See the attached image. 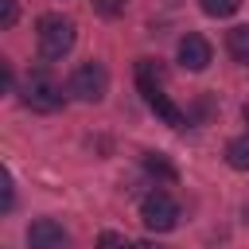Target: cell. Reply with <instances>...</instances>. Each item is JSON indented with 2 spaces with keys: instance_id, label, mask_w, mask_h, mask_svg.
Returning a JSON list of instances; mask_svg holds the SVG:
<instances>
[{
  "instance_id": "cell-1",
  "label": "cell",
  "mask_w": 249,
  "mask_h": 249,
  "mask_svg": "<svg viewBox=\"0 0 249 249\" xmlns=\"http://www.w3.org/2000/svg\"><path fill=\"white\" fill-rule=\"evenodd\" d=\"M136 78H140V93H144L148 109H152L163 124H171V128H187V113H183V109L160 89V78H152V58L136 62Z\"/></svg>"
},
{
  "instance_id": "cell-2",
  "label": "cell",
  "mask_w": 249,
  "mask_h": 249,
  "mask_svg": "<svg viewBox=\"0 0 249 249\" xmlns=\"http://www.w3.org/2000/svg\"><path fill=\"white\" fill-rule=\"evenodd\" d=\"M35 35H39V51H43V58H62V54H70V47H74V39H78V27H74L70 16L47 12V16L39 19Z\"/></svg>"
},
{
  "instance_id": "cell-3",
  "label": "cell",
  "mask_w": 249,
  "mask_h": 249,
  "mask_svg": "<svg viewBox=\"0 0 249 249\" xmlns=\"http://www.w3.org/2000/svg\"><path fill=\"white\" fill-rule=\"evenodd\" d=\"M140 222H144L152 233H167V230H175V226H179V206H175V198H171L167 191H152V195H144V202H140Z\"/></svg>"
},
{
  "instance_id": "cell-4",
  "label": "cell",
  "mask_w": 249,
  "mask_h": 249,
  "mask_svg": "<svg viewBox=\"0 0 249 249\" xmlns=\"http://www.w3.org/2000/svg\"><path fill=\"white\" fill-rule=\"evenodd\" d=\"M105 89H109V70L101 62H82L66 82V93H74L78 101H101Z\"/></svg>"
},
{
  "instance_id": "cell-5",
  "label": "cell",
  "mask_w": 249,
  "mask_h": 249,
  "mask_svg": "<svg viewBox=\"0 0 249 249\" xmlns=\"http://www.w3.org/2000/svg\"><path fill=\"white\" fill-rule=\"evenodd\" d=\"M19 93H23V105L35 109V113H54V109L62 105V86H58L51 74H31Z\"/></svg>"
},
{
  "instance_id": "cell-6",
  "label": "cell",
  "mask_w": 249,
  "mask_h": 249,
  "mask_svg": "<svg viewBox=\"0 0 249 249\" xmlns=\"http://www.w3.org/2000/svg\"><path fill=\"white\" fill-rule=\"evenodd\" d=\"M27 245L31 249H70V233L54 218H35L27 226Z\"/></svg>"
},
{
  "instance_id": "cell-7",
  "label": "cell",
  "mask_w": 249,
  "mask_h": 249,
  "mask_svg": "<svg viewBox=\"0 0 249 249\" xmlns=\"http://www.w3.org/2000/svg\"><path fill=\"white\" fill-rule=\"evenodd\" d=\"M210 58H214V51H210V43L202 35H183L179 39V62L187 70H206Z\"/></svg>"
},
{
  "instance_id": "cell-8",
  "label": "cell",
  "mask_w": 249,
  "mask_h": 249,
  "mask_svg": "<svg viewBox=\"0 0 249 249\" xmlns=\"http://www.w3.org/2000/svg\"><path fill=\"white\" fill-rule=\"evenodd\" d=\"M226 51H230L237 62H249V23L226 31Z\"/></svg>"
},
{
  "instance_id": "cell-9",
  "label": "cell",
  "mask_w": 249,
  "mask_h": 249,
  "mask_svg": "<svg viewBox=\"0 0 249 249\" xmlns=\"http://www.w3.org/2000/svg\"><path fill=\"white\" fill-rule=\"evenodd\" d=\"M226 163H230L233 171H249V132H245V136H233V140L226 144Z\"/></svg>"
},
{
  "instance_id": "cell-10",
  "label": "cell",
  "mask_w": 249,
  "mask_h": 249,
  "mask_svg": "<svg viewBox=\"0 0 249 249\" xmlns=\"http://www.w3.org/2000/svg\"><path fill=\"white\" fill-rule=\"evenodd\" d=\"M144 167H148L152 175H160V179L175 183V167L167 163V156H160V152H148V156H144Z\"/></svg>"
},
{
  "instance_id": "cell-11",
  "label": "cell",
  "mask_w": 249,
  "mask_h": 249,
  "mask_svg": "<svg viewBox=\"0 0 249 249\" xmlns=\"http://www.w3.org/2000/svg\"><path fill=\"white\" fill-rule=\"evenodd\" d=\"M198 8L206 16H214V19H226V16H233L241 8V0H198Z\"/></svg>"
},
{
  "instance_id": "cell-12",
  "label": "cell",
  "mask_w": 249,
  "mask_h": 249,
  "mask_svg": "<svg viewBox=\"0 0 249 249\" xmlns=\"http://www.w3.org/2000/svg\"><path fill=\"white\" fill-rule=\"evenodd\" d=\"M124 8H128V0H93V12H97V16H105V19L124 16Z\"/></svg>"
},
{
  "instance_id": "cell-13",
  "label": "cell",
  "mask_w": 249,
  "mask_h": 249,
  "mask_svg": "<svg viewBox=\"0 0 249 249\" xmlns=\"http://www.w3.org/2000/svg\"><path fill=\"white\" fill-rule=\"evenodd\" d=\"M97 249H136L128 237H121V233H113V230H105L101 237H97Z\"/></svg>"
},
{
  "instance_id": "cell-14",
  "label": "cell",
  "mask_w": 249,
  "mask_h": 249,
  "mask_svg": "<svg viewBox=\"0 0 249 249\" xmlns=\"http://www.w3.org/2000/svg\"><path fill=\"white\" fill-rule=\"evenodd\" d=\"M19 19V8H16V0H0V27H12Z\"/></svg>"
},
{
  "instance_id": "cell-15",
  "label": "cell",
  "mask_w": 249,
  "mask_h": 249,
  "mask_svg": "<svg viewBox=\"0 0 249 249\" xmlns=\"http://www.w3.org/2000/svg\"><path fill=\"white\" fill-rule=\"evenodd\" d=\"M12 202H16V195H12V175L4 171V210H12Z\"/></svg>"
},
{
  "instance_id": "cell-16",
  "label": "cell",
  "mask_w": 249,
  "mask_h": 249,
  "mask_svg": "<svg viewBox=\"0 0 249 249\" xmlns=\"http://www.w3.org/2000/svg\"><path fill=\"white\" fill-rule=\"evenodd\" d=\"M136 249H163V245H156V241H136Z\"/></svg>"
},
{
  "instance_id": "cell-17",
  "label": "cell",
  "mask_w": 249,
  "mask_h": 249,
  "mask_svg": "<svg viewBox=\"0 0 249 249\" xmlns=\"http://www.w3.org/2000/svg\"><path fill=\"white\" fill-rule=\"evenodd\" d=\"M241 117H245V124H249V101H245V105H241Z\"/></svg>"
}]
</instances>
